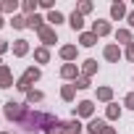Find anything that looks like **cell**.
<instances>
[{"mask_svg": "<svg viewBox=\"0 0 134 134\" xmlns=\"http://www.w3.org/2000/svg\"><path fill=\"white\" fill-rule=\"evenodd\" d=\"M90 11H92V3H90V0H84V3H79V5H76V13H82V16H84V13H90Z\"/></svg>", "mask_w": 134, "mask_h": 134, "instance_id": "obj_30", "label": "cell"}, {"mask_svg": "<svg viewBox=\"0 0 134 134\" xmlns=\"http://www.w3.org/2000/svg\"><path fill=\"white\" fill-rule=\"evenodd\" d=\"M105 116H108V118H110V121H116V118H118V116H121V108H118V105H116V103H110V105H108V110H105Z\"/></svg>", "mask_w": 134, "mask_h": 134, "instance_id": "obj_26", "label": "cell"}, {"mask_svg": "<svg viewBox=\"0 0 134 134\" xmlns=\"http://www.w3.org/2000/svg\"><path fill=\"white\" fill-rule=\"evenodd\" d=\"M3 24H5V21H3V16H0V26H3Z\"/></svg>", "mask_w": 134, "mask_h": 134, "instance_id": "obj_38", "label": "cell"}, {"mask_svg": "<svg viewBox=\"0 0 134 134\" xmlns=\"http://www.w3.org/2000/svg\"><path fill=\"white\" fill-rule=\"evenodd\" d=\"M0 134H11V131H0Z\"/></svg>", "mask_w": 134, "mask_h": 134, "instance_id": "obj_39", "label": "cell"}, {"mask_svg": "<svg viewBox=\"0 0 134 134\" xmlns=\"http://www.w3.org/2000/svg\"><path fill=\"white\" fill-rule=\"evenodd\" d=\"M103 134H116V129H113V126H108V129H105Z\"/></svg>", "mask_w": 134, "mask_h": 134, "instance_id": "obj_37", "label": "cell"}, {"mask_svg": "<svg viewBox=\"0 0 134 134\" xmlns=\"http://www.w3.org/2000/svg\"><path fill=\"white\" fill-rule=\"evenodd\" d=\"M82 74H84V76H87V79H90V76H95V74H97V60H95V58H87V60H84V63H82Z\"/></svg>", "mask_w": 134, "mask_h": 134, "instance_id": "obj_10", "label": "cell"}, {"mask_svg": "<svg viewBox=\"0 0 134 134\" xmlns=\"http://www.w3.org/2000/svg\"><path fill=\"white\" fill-rule=\"evenodd\" d=\"M58 118H53L50 113H40V110H26L21 126H26L29 131H40V129H47L50 124H55Z\"/></svg>", "mask_w": 134, "mask_h": 134, "instance_id": "obj_1", "label": "cell"}, {"mask_svg": "<svg viewBox=\"0 0 134 134\" xmlns=\"http://www.w3.org/2000/svg\"><path fill=\"white\" fill-rule=\"evenodd\" d=\"M11 26L13 29H26V16H13L11 19Z\"/></svg>", "mask_w": 134, "mask_h": 134, "instance_id": "obj_27", "label": "cell"}, {"mask_svg": "<svg viewBox=\"0 0 134 134\" xmlns=\"http://www.w3.org/2000/svg\"><path fill=\"white\" fill-rule=\"evenodd\" d=\"M3 110H5V116H8V118H11V121H16V124H21V121H24V116H26V110H29V108H26V105H21V103H13V100H8V103H5V108H3Z\"/></svg>", "mask_w": 134, "mask_h": 134, "instance_id": "obj_3", "label": "cell"}, {"mask_svg": "<svg viewBox=\"0 0 134 134\" xmlns=\"http://www.w3.org/2000/svg\"><path fill=\"white\" fill-rule=\"evenodd\" d=\"M63 129H66V134H82V121L79 118H71V121H63Z\"/></svg>", "mask_w": 134, "mask_h": 134, "instance_id": "obj_11", "label": "cell"}, {"mask_svg": "<svg viewBox=\"0 0 134 134\" xmlns=\"http://www.w3.org/2000/svg\"><path fill=\"white\" fill-rule=\"evenodd\" d=\"M40 79V69H34V66H29V69L24 71V76L16 82V90H21V92H32V84Z\"/></svg>", "mask_w": 134, "mask_h": 134, "instance_id": "obj_2", "label": "cell"}, {"mask_svg": "<svg viewBox=\"0 0 134 134\" xmlns=\"http://www.w3.org/2000/svg\"><path fill=\"white\" fill-rule=\"evenodd\" d=\"M103 55H105V60H110V63H118V58H121V47H118V45H105Z\"/></svg>", "mask_w": 134, "mask_h": 134, "instance_id": "obj_8", "label": "cell"}, {"mask_svg": "<svg viewBox=\"0 0 134 134\" xmlns=\"http://www.w3.org/2000/svg\"><path fill=\"white\" fill-rule=\"evenodd\" d=\"M97 100L110 103V100H113V90H110V87H100V90H97Z\"/></svg>", "mask_w": 134, "mask_h": 134, "instance_id": "obj_21", "label": "cell"}, {"mask_svg": "<svg viewBox=\"0 0 134 134\" xmlns=\"http://www.w3.org/2000/svg\"><path fill=\"white\" fill-rule=\"evenodd\" d=\"M37 5H40V0H26V3H21V8H24V13H26V16L37 13Z\"/></svg>", "mask_w": 134, "mask_h": 134, "instance_id": "obj_23", "label": "cell"}, {"mask_svg": "<svg viewBox=\"0 0 134 134\" xmlns=\"http://www.w3.org/2000/svg\"><path fill=\"white\" fill-rule=\"evenodd\" d=\"M40 8H45V11H55V8H53V0H40Z\"/></svg>", "mask_w": 134, "mask_h": 134, "instance_id": "obj_33", "label": "cell"}, {"mask_svg": "<svg viewBox=\"0 0 134 134\" xmlns=\"http://www.w3.org/2000/svg\"><path fill=\"white\" fill-rule=\"evenodd\" d=\"M124 55H126V58H129V60H134V42H131V45H129V47H126V50H124Z\"/></svg>", "mask_w": 134, "mask_h": 134, "instance_id": "obj_34", "label": "cell"}, {"mask_svg": "<svg viewBox=\"0 0 134 134\" xmlns=\"http://www.w3.org/2000/svg\"><path fill=\"white\" fill-rule=\"evenodd\" d=\"M105 129H108V124L103 118H90V124H87V131L90 134H103Z\"/></svg>", "mask_w": 134, "mask_h": 134, "instance_id": "obj_9", "label": "cell"}, {"mask_svg": "<svg viewBox=\"0 0 134 134\" xmlns=\"http://www.w3.org/2000/svg\"><path fill=\"white\" fill-rule=\"evenodd\" d=\"M47 21H50V26L55 29L58 24H63V21H66V16H63L60 11H50V13H47Z\"/></svg>", "mask_w": 134, "mask_h": 134, "instance_id": "obj_20", "label": "cell"}, {"mask_svg": "<svg viewBox=\"0 0 134 134\" xmlns=\"http://www.w3.org/2000/svg\"><path fill=\"white\" fill-rule=\"evenodd\" d=\"M74 87H76V90H87V87H90V79H87V76H79V79L74 82Z\"/></svg>", "mask_w": 134, "mask_h": 134, "instance_id": "obj_31", "label": "cell"}, {"mask_svg": "<svg viewBox=\"0 0 134 134\" xmlns=\"http://www.w3.org/2000/svg\"><path fill=\"white\" fill-rule=\"evenodd\" d=\"M79 42H82V47H92V45H97V34L82 32V34H79Z\"/></svg>", "mask_w": 134, "mask_h": 134, "instance_id": "obj_16", "label": "cell"}, {"mask_svg": "<svg viewBox=\"0 0 134 134\" xmlns=\"http://www.w3.org/2000/svg\"><path fill=\"white\" fill-rule=\"evenodd\" d=\"M124 105H126V108H131V110H134V92H129V95H126V97H124Z\"/></svg>", "mask_w": 134, "mask_h": 134, "instance_id": "obj_32", "label": "cell"}, {"mask_svg": "<svg viewBox=\"0 0 134 134\" xmlns=\"http://www.w3.org/2000/svg\"><path fill=\"white\" fill-rule=\"evenodd\" d=\"M74 92H76V87H74V84H66V87L60 90V97H63L66 103H71V100H74Z\"/></svg>", "mask_w": 134, "mask_h": 134, "instance_id": "obj_22", "label": "cell"}, {"mask_svg": "<svg viewBox=\"0 0 134 134\" xmlns=\"http://www.w3.org/2000/svg\"><path fill=\"white\" fill-rule=\"evenodd\" d=\"M45 21H47V19H42L40 13H32V16H26V26H29V29H37V32H42V29L47 26Z\"/></svg>", "mask_w": 134, "mask_h": 134, "instance_id": "obj_7", "label": "cell"}, {"mask_svg": "<svg viewBox=\"0 0 134 134\" xmlns=\"http://www.w3.org/2000/svg\"><path fill=\"white\" fill-rule=\"evenodd\" d=\"M92 113H95L92 100H82V103H76V108H74V118H90Z\"/></svg>", "mask_w": 134, "mask_h": 134, "instance_id": "obj_4", "label": "cell"}, {"mask_svg": "<svg viewBox=\"0 0 134 134\" xmlns=\"http://www.w3.org/2000/svg\"><path fill=\"white\" fill-rule=\"evenodd\" d=\"M13 87V76H11V69L5 63H0V90H8Z\"/></svg>", "mask_w": 134, "mask_h": 134, "instance_id": "obj_6", "label": "cell"}, {"mask_svg": "<svg viewBox=\"0 0 134 134\" xmlns=\"http://www.w3.org/2000/svg\"><path fill=\"white\" fill-rule=\"evenodd\" d=\"M126 21H129V26H134V11H131V13L126 16Z\"/></svg>", "mask_w": 134, "mask_h": 134, "instance_id": "obj_36", "label": "cell"}, {"mask_svg": "<svg viewBox=\"0 0 134 134\" xmlns=\"http://www.w3.org/2000/svg\"><path fill=\"white\" fill-rule=\"evenodd\" d=\"M5 50H8V42H5V40H0V55H3Z\"/></svg>", "mask_w": 134, "mask_h": 134, "instance_id": "obj_35", "label": "cell"}, {"mask_svg": "<svg viewBox=\"0 0 134 134\" xmlns=\"http://www.w3.org/2000/svg\"><path fill=\"white\" fill-rule=\"evenodd\" d=\"M42 97H45V95H42V92H37V90L26 92V103H29V105H32V103H42Z\"/></svg>", "mask_w": 134, "mask_h": 134, "instance_id": "obj_28", "label": "cell"}, {"mask_svg": "<svg viewBox=\"0 0 134 134\" xmlns=\"http://www.w3.org/2000/svg\"><path fill=\"white\" fill-rule=\"evenodd\" d=\"M92 34H97V37L110 34V24L108 21H92Z\"/></svg>", "mask_w": 134, "mask_h": 134, "instance_id": "obj_14", "label": "cell"}, {"mask_svg": "<svg viewBox=\"0 0 134 134\" xmlns=\"http://www.w3.org/2000/svg\"><path fill=\"white\" fill-rule=\"evenodd\" d=\"M45 134H66V129H63V121H55V124H50V126L45 129Z\"/></svg>", "mask_w": 134, "mask_h": 134, "instance_id": "obj_25", "label": "cell"}, {"mask_svg": "<svg viewBox=\"0 0 134 134\" xmlns=\"http://www.w3.org/2000/svg\"><path fill=\"white\" fill-rule=\"evenodd\" d=\"M37 37H40L42 47H50V45H55V42H58V34H55V29H53V26H45L42 32H37Z\"/></svg>", "mask_w": 134, "mask_h": 134, "instance_id": "obj_5", "label": "cell"}, {"mask_svg": "<svg viewBox=\"0 0 134 134\" xmlns=\"http://www.w3.org/2000/svg\"><path fill=\"white\" fill-rule=\"evenodd\" d=\"M26 53H29V42H26V40H16V42H13V55L24 58Z\"/></svg>", "mask_w": 134, "mask_h": 134, "instance_id": "obj_17", "label": "cell"}, {"mask_svg": "<svg viewBox=\"0 0 134 134\" xmlns=\"http://www.w3.org/2000/svg\"><path fill=\"white\" fill-rule=\"evenodd\" d=\"M69 24H71V29H74V32H82V26H84V16L74 11V13L69 16Z\"/></svg>", "mask_w": 134, "mask_h": 134, "instance_id": "obj_15", "label": "cell"}, {"mask_svg": "<svg viewBox=\"0 0 134 134\" xmlns=\"http://www.w3.org/2000/svg\"><path fill=\"white\" fill-rule=\"evenodd\" d=\"M76 74H79V66H76V63H66L63 69H60V76H63V79H74V82H76Z\"/></svg>", "mask_w": 134, "mask_h": 134, "instance_id": "obj_12", "label": "cell"}, {"mask_svg": "<svg viewBox=\"0 0 134 134\" xmlns=\"http://www.w3.org/2000/svg\"><path fill=\"white\" fill-rule=\"evenodd\" d=\"M60 58L63 60H76V45H63L60 47Z\"/></svg>", "mask_w": 134, "mask_h": 134, "instance_id": "obj_18", "label": "cell"}, {"mask_svg": "<svg viewBox=\"0 0 134 134\" xmlns=\"http://www.w3.org/2000/svg\"><path fill=\"white\" fill-rule=\"evenodd\" d=\"M116 40H118V45H126V47H129V45L134 42V40H131V32H129V29H118V32H116Z\"/></svg>", "mask_w": 134, "mask_h": 134, "instance_id": "obj_19", "label": "cell"}, {"mask_svg": "<svg viewBox=\"0 0 134 134\" xmlns=\"http://www.w3.org/2000/svg\"><path fill=\"white\" fill-rule=\"evenodd\" d=\"M16 11H19V3H16V0H8V3H3V13H13V16H16Z\"/></svg>", "mask_w": 134, "mask_h": 134, "instance_id": "obj_29", "label": "cell"}, {"mask_svg": "<svg viewBox=\"0 0 134 134\" xmlns=\"http://www.w3.org/2000/svg\"><path fill=\"white\" fill-rule=\"evenodd\" d=\"M34 58H37L40 63H47V60H50V50H47V47H37V50H34Z\"/></svg>", "mask_w": 134, "mask_h": 134, "instance_id": "obj_24", "label": "cell"}, {"mask_svg": "<svg viewBox=\"0 0 134 134\" xmlns=\"http://www.w3.org/2000/svg\"><path fill=\"white\" fill-rule=\"evenodd\" d=\"M129 13H126V5L124 3H113L110 5V19H116V21H121V19H126Z\"/></svg>", "mask_w": 134, "mask_h": 134, "instance_id": "obj_13", "label": "cell"}]
</instances>
